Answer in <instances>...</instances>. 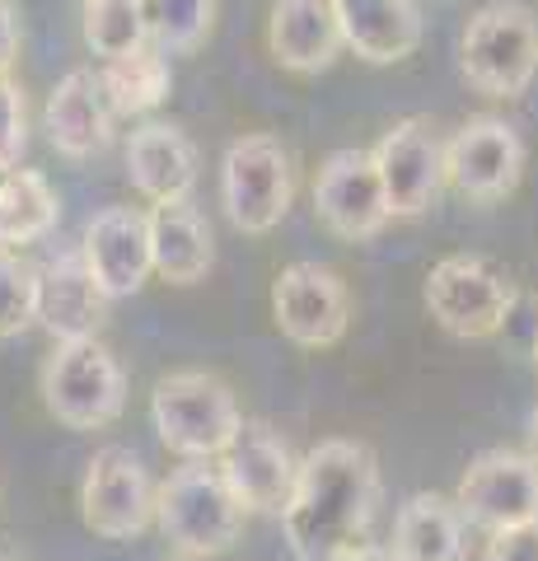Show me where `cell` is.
<instances>
[{"label": "cell", "instance_id": "28", "mask_svg": "<svg viewBox=\"0 0 538 561\" xmlns=\"http://www.w3.org/2000/svg\"><path fill=\"white\" fill-rule=\"evenodd\" d=\"M28 146V108L24 90L10 76H0V169L20 164V154Z\"/></svg>", "mask_w": 538, "mask_h": 561}, {"label": "cell", "instance_id": "21", "mask_svg": "<svg viewBox=\"0 0 538 561\" xmlns=\"http://www.w3.org/2000/svg\"><path fill=\"white\" fill-rule=\"evenodd\" d=\"M127 179L150 206L183 202L197 187V146L173 122H146L127 140Z\"/></svg>", "mask_w": 538, "mask_h": 561}, {"label": "cell", "instance_id": "8", "mask_svg": "<svg viewBox=\"0 0 538 561\" xmlns=\"http://www.w3.org/2000/svg\"><path fill=\"white\" fill-rule=\"evenodd\" d=\"M445 154V187H455L463 202L492 206L506 202L525 179V140L506 117L478 113L440 146Z\"/></svg>", "mask_w": 538, "mask_h": 561}, {"label": "cell", "instance_id": "25", "mask_svg": "<svg viewBox=\"0 0 538 561\" xmlns=\"http://www.w3.org/2000/svg\"><path fill=\"white\" fill-rule=\"evenodd\" d=\"M80 28H84V43H90V51L99 61L127 57V51L150 43L141 0H84Z\"/></svg>", "mask_w": 538, "mask_h": 561}, {"label": "cell", "instance_id": "33", "mask_svg": "<svg viewBox=\"0 0 538 561\" xmlns=\"http://www.w3.org/2000/svg\"><path fill=\"white\" fill-rule=\"evenodd\" d=\"M534 365H538V328H534Z\"/></svg>", "mask_w": 538, "mask_h": 561}, {"label": "cell", "instance_id": "2", "mask_svg": "<svg viewBox=\"0 0 538 561\" xmlns=\"http://www.w3.org/2000/svg\"><path fill=\"white\" fill-rule=\"evenodd\" d=\"M154 524L183 557L206 561L230 552L244 534V505L225 486L216 459H183L154 486Z\"/></svg>", "mask_w": 538, "mask_h": 561}, {"label": "cell", "instance_id": "9", "mask_svg": "<svg viewBox=\"0 0 538 561\" xmlns=\"http://www.w3.org/2000/svg\"><path fill=\"white\" fill-rule=\"evenodd\" d=\"M80 519L84 529L127 542L141 538L154 524V482L150 468L141 463V454H131L127 445H103L94 449L90 468L80 482Z\"/></svg>", "mask_w": 538, "mask_h": 561}, {"label": "cell", "instance_id": "26", "mask_svg": "<svg viewBox=\"0 0 538 561\" xmlns=\"http://www.w3.org/2000/svg\"><path fill=\"white\" fill-rule=\"evenodd\" d=\"M150 43L164 57H193L211 38L216 24V0H141Z\"/></svg>", "mask_w": 538, "mask_h": 561}, {"label": "cell", "instance_id": "27", "mask_svg": "<svg viewBox=\"0 0 538 561\" xmlns=\"http://www.w3.org/2000/svg\"><path fill=\"white\" fill-rule=\"evenodd\" d=\"M38 323V267L20 249H0V342Z\"/></svg>", "mask_w": 538, "mask_h": 561}, {"label": "cell", "instance_id": "15", "mask_svg": "<svg viewBox=\"0 0 538 561\" xmlns=\"http://www.w3.org/2000/svg\"><path fill=\"white\" fill-rule=\"evenodd\" d=\"M84 267L99 280V290L113 300H131L150 280V234H146V210L136 206H103L84 225L80 239Z\"/></svg>", "mask_w": 538, "mask_h": 561}, {"label": "cell", "instance_id": "20", "mask_svg": "<svg viewBox=\"0 0 538 561\" xmlns=\"http://www.w3.org/2000/svg\"><path fill=\"white\" fill-rule=\"evenodd\" d=\"M146 234H150V272L164 276L169 286H197L206 280L216 262L211 225L202 220L193 202H154L146 210Z\"/></svg>", "mask_w": 538, "mask_h": 561}, {"label": "cell", "instance_id": "30", "mask_svg": "<svg viewBox=\"0 0 538 561\" xmlns=\"http://www.w3.org/2000/svg\"><path fill=\"white\" fill-rule=\"evenodd\" d=\"M14 61H20V10L14 0H0V76H10Z\"/></svg>", "mask_w": 538, "mask_h": 561}, {"label": "cell", "instance_id": "1", "mask_svg": "<svg viewBox=\"0 0 538 561\" xmlns=\"http://www.w3.org/2000/svg\"><path fill=\"white\" fill-rule=\"evenodd\" d=\"M379 505V459L366 440H319L295 468L282 529L295 561H328L366 538Z\"/></svg>", "mask_w": 538, "mask_h": 561}, {"label": "cell", "instance_id": "4", "mask_svg": "<svg viewBox=\"0 0 538 561\" xmlns=\"http://www.w3.org/2000/svg\"><path fill=\"white\" fill-rule=\"evenodd\" d=\"M38 393L66 431H103L127 412V370L99 337L57 342L43 360Z\"/></svg>", "mask_w": 538, "mask_h": 561}, {"label": "cell", "instance_id": "17", "mask_svg": "<svg viewBox=\"0 0 538 561\" xmlns=\"http://www.w3.org/2000/svg\"><path fill=\"white\" fill-rule=\"evenodd\" d=\"M43 127L51 150L66 160H94L113 140V108L103 99V84L94 70H66L57 90L47 94Z\"/></svg>", "mask_w": 538, "mask_h": 561}, {"label": "cell", "instance_id": "19", "mask_svg": "<svg viewBox=\"0 0 538 561\" xmlns=\"http://www.w3.org/2000/svg\"><path fill=\"white\" fill-rule=\"evenodd\" d=\"M267 51L290 76H319V70H328L342 51L333 0H272Z\"/></svg>", "mask_w": 538, "mask_h": 561}, {"label": "cell", "instance_id": "3", "mask_svg": "<svg viewBox=\"0 0 538 561\" xmlns=\"http://www.w3.org/2000/svg\"><path fill=\"white\" fill-rule=\"evenodd\" d=\"M459 70L482 99H519L538 76V14L519 0H492L459 33Z\"/></svg>", "mask_w": 538, "mask_h": 561}, {"label": "cell", "instance_id": "6", "mask_svg": "<svg viewBox=\"0 0 538 561\" xmlns=\"http://www.w3.org/2000/svg\"><path fill=\"white\" fill-rule=\"evenodd\" d=\"M295 202L290 150L272 131H244L220 160V206L239 234H272Z\"/></svg>", "mask_w": 538, "mask_h": 561}, {"label": "cell", "instance_id": "31", "mask_svg": "<svg viewBox=\"0 0 538 561\" xmlns=\"http://www.w3.org/2000/svg\"><path fill=\"white\" fill-rule=\"evenodd\" d=\"M328 561H398L393 548H385V542H366V538H356V542H346L342 552H333Z\"/></svg>", "mask_w": 538, "mask_h": 561}, {"label": "cell", "instance_id": "11", "mask_svg": "<svg viewBox=\"0 0 538 561\" xmlns=\"http://www.w3.org/2000/svg\"><path fill=\"white\" fill-rule=\"evenodd\" d=\"M445 140L436 136L426 117H403L375 140L370 160L379 173V187H385L389 216L393 220H416L426 216L431 206L440 202L445 192Z\"/></svg>", "mask_w": 538, "mask_h": 561}, {"label": "cell", "instance_id": "13", "mask_svg": "<svg viewBox=\"0 0 538 561\" xmlns=\"http://www.w3.org/2000/svg\"><path fill=\"white\" fill-rule=\"evenodd\" d=\"M216 468L225 486L234 491V501L244 505V515H282L295 486V449L286 445V435L267 426L257 416H244L234 431V440L216 454Z\"/></svg>", "mask_w": 538, "mask_h": 561}, {"label": "cell", "instance_id": "16", "mask_svg": "<svg viewBox=\"0 0 538 561\" xmlns=\"http://www.w3.org/2000/svg\"><path fill=\"white\" fill-rule=\"evenodd\" d=\"M103 319H108V295L84 267V253H57L38 267V323L47 328L51 342H80L99 337Z\"/></svg>", "mask_w": 538, "mask_h": 561}, {"label": "cell", "instance_id": "22", "mask_svg": "<svg viewBox=\"0 0 538 561\" xmlns=\"http://www.w3.org/2000/svg\"><path fill=\"white\" fill-rule=\"evenodd\" d=\"M389 548L398 561H468V519L449 496L416 491L398 505Z\"/></svg>", "mask_w": 538, "mask_h": 561}, {"label": "cell", "instance_id": "29", "mask_svg": "<svg viewBox=\"0 0 538 561\" xmlns=\"http://www.w3.org/2000/svg\"><path fill=\"white\" fill-rule=\"evenodd\" d=\"M478 561H538V519L511 524V529L488 534Z\"/></svg>", "mask_w": 538, "mask_h": 561}, {"label": "cell", "instance_id": "34", "mask_svg": "<svg viewBox=\"0 0 538 561\" xmlns=\"http://www.w3.org/2000/svg\"><path fill=\"white\" fill-rule=\"evenodd\" d=\"M183 561H193V557H183Z\"/></svg>", "mask_w": 538, "mask_h": 561}, {"label": "cell", "instance_id": "14", "mask_svg": "<svg viewBox=\"0 0 538 561\" xmlns=\"http://www.w3.org/2000/svg\"><path fill=\"white\" fill-rule=\"evenodd\" d=\"M309 192H314L319 225L333 239H342V243H366V239H375L393 220L370 150H356V146L333 150L319 164L314 187H309Z\"/></svg>", "mask_w": 538, "mask_h": 561}, {"label": "cell", "instance_id": "23", "mask_svg": "<svg viewBox=\"0 0 538 561\" xmlns=\"http://www.w3.org/2000/svg\"><path fill=\"white\" fill-rule=\"evenodd\" d=\"M99 84H103V99H108L113 117H141V113H154L169 99L173 66L160 47L146 43V47L127 51V57L103 61Z\"/></svg>", "mask_w": 538, "mask_h": 561}, {"label": "cell", "instance_id": "32", "mask_svg": "<svg viewBox=\"0 0 538 561\" xmlns=\"http://www.w3.org/2000/svg\"><path fill=\"white\" fill-rule=\"evenodd\" d=\"M525 454L538 463V408H534V416H529V449H525Z\"/></svg>", "mask_w": 538, "mask_h": 561}, {"label": "cell", "instance_id": "24", "mask_svg": "<svg viewBox=\"0 0 538 561\" xmlns=\"http://www.w3.org/2000/svg\"><path fill=\"white\" fill-rule=\"evenodd\" d=\"M61 216V202L51 183L33 169H0V249H24L51 234Z\"/></svg>", "mask_w": 538, "mask_h": 561}, {"label": "cell", "instance_id": "5", "mask_svg": "<svg viewBox=\"0 0 538 561\" xmlns=\"http://www.w3.org/2000/svg\"><path fill=\"white\" fill-rule=\"evenodd\" d=\"M150 421L169 454H179V459H216L234 440L244 412H239V398L220 375L173 370L154 383Z\"/></svg>", "mask_w": 538, "mask_h": 561}, {"label": "cell", "instance_id": "10", "mask_svg": "<svg viewBox=\"0 0 538 561\" xmlns=\"http://www.w3.org/2000/svg\"><path fill=\"white\" fill-rule=\"evenodd\" d=\"M272 319L300 351H328L352 328V290L323 262H290L272 280Z\"/></svg>", "mask_w": 538, "mask_h": 561}, {"label": "cell", "instance_id": "18", "mask_svg": "<svg viewBox=\"0 0 538 561\" xmlns=\"http://www.w3.org/2000/svg\"><path fill=\"white\" fill-rule=\"evenodd\" d=\"M342 47L366 66H398L422 47L416 0H333Z\"/></svg>", "mask_w": 538, "mask_h": 561}, {"label": "cell", "instance_id": "12", "mask_svg": "<svg viewBox=\"0 0 538 561\" xmlns=\"http://www.w3.org/2000/svg\"><path fill=\"white\" fill-rule=\"evenodd\" d=\"M455 505L468 529L496 534L511 524L538 519V463L519 449H482L463 468L455 486Z\"/></svg>", "mask_w": 538, "mask_h": 561}, {"label": "cell", "instance_id": "7", "mask_svg": "<svg viewBox=\"0 0 538 561\" xmlns=\"http://www.w3.org/2000/svg\"><path fill=\"white\" fill-rule=\"evenodd\" d=\"M422 300H426V313L449 332V337L488 342L506 328L519 290L496 262L473 257V253H455V257H440L436 267H431Z\"/></svg>", "mask_w": 538, "mask_h": 561}]
</instances>
